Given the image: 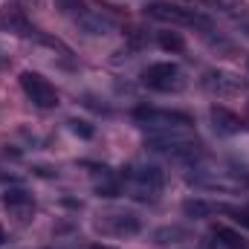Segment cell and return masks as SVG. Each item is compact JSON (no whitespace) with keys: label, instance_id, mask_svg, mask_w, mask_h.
Instances as JSON below:
<instances>
[{"label":"cell","instance_id":"1","mask_svg":"<svg viewBox=\"0 0 249 249\" xmlns=\"http://www.w3.org/2000/svg\"><path fill=\"white\" fill-rule=\"evenodd\" d=\"M145 18L151 20H160V23H174V26H194V29H212V20L197 12V9H186V6H177V3H148L145 6Z\"/></svg>","mask_w":249,"mask_h":249},{"label":"cell","instance_id":"2","mask_svg":"<svg viewBox=\"0 0 249 249\" xmlns=\"http://www.w3.org/2000/svg\"><path fill=\"white\" fill-rule=\"evenodd\" d=\"M133 122L142 127H151V133L157 130H171V127H191L194 119L188 113H177V110H157L151 105H136L133 107Z\"/></svg>","mask_w":249,"mask_h":249},{"label":"cell","instance_id":"3","mask_svg":"<svg viewBox=\"0 0 249 249\" xmlns=\"http://www.w3.org/2000/svg\"><path fill=\"white\" fill-rule=\"evenodd\" d=\"M18 81H20V90L26 93V99H29L35 107H41V110H53V107H58V90H55L41 72L23 70V72L18 75Z\"/></svg>","mask_w":249,"mask_h":249},{"label":"cell","instance_id":"4","mask_svg":"<svg viewBox=\"0 0 249 249\" xmlns=\"http://www.w3.org/2000/svg\"><path fill=\"white\" fill-rule=\"evenodd\" d=\"M142 84L151 87V90H160V93H168V90H183V72L174 61H157L148 64L142 70Z\"/></svg>","mask_w":249,"mask_h":249},{"label":"cell","instance_id":"5","mask_svg":"<svg viewBox=\"0 0 249 249\" xmlns=\"http://www.w3.org/2000/svg\"><path fill=\"white\" fill-rule=\"evenodd\" d=\"M0 32L15 35V38H38L41 35V29L32 26V20L26 18V12L20 6H12V3L0 6Z\"/></svg>","mask_w":249,"mask_h":249},{"label":"cell","instance_id":"6","mask_svg":"<svg viewBox=\"0 0 249 249\" xmlns=\"http://www.w3.org/2000/svg\"><path fill=\"white\" fill-rule=\"evenodd\" d=\"M203 90L214 93V96H232V93H244L247 90V78L229 72V70H206L200 78Z\"/></svg>","mask_w":249,"mask_h":249},{"label":"cell","instance_id":"7","mask_svg":"<svg viewBox=\"0 0 249 249\" xmlns=\"http://www.w3.org/2000/svg\"><path fill=\"white\" fill-rule=\"evenodd\" d=\"M99 229L107 232V235H116V238H130V235H139L142 232V220L139 214L133 212H105L99 214Z\"/></svg>","mask_w":249,"mask_h":249},{"label":"cell","instance_id":"8","mask_svg":"<svg viewBox=\"0 0 249 249\" xmlns=\"http://www.w3.org/2000/svg\"><path fill=\"white\" fill-rule=\"evenodd\" d=\"M0 203L15 214L18 223H29L32 214H35V197H32V191H26L23 186L6 188V191L0 194Z\"/></svg>","mask_w":249,"mask_h":249},{"label":"cell","instance_id":"9","mask_svg":"<svg viewBox=\"0 0 249 249\" xmlns=\"http://www.w3.org/2000/svg\"><path fill=\"white\" fill-rule=\"evenodd\" d=\"M209 116H212V124H214V130H217L220 136H235V133H241V130L247 127V122H244L235 110H229V107H223V105H212Z\"/></svg>","mask_w":249,"mask_h":249},{"label":"cell","instance_id":"10","mask_svg":"<svg viewBox=\"0 0 249 249\" xmlns=\"http://www.w3.org/2000/svg\"><path fill=\"white\" fill-rule=\"evenodd\" d=\"M212 238H217V244L226 247V249H244V238H241V232H235L232 226L214 223V226H212Z\"/></svg>","mask_w":249,"mask_h":249},{"label":"cell","instance_id":"11","mask_svg":"<svg viewBox=\"0 0 249 249\" xmlns=\"http://www.w3.org/2000/svg\"><path fill=\"white\" fill-rule=\"evenodd\" d=\"M183 241H188V229H183V226H162L154 232V244H160V247H171V244H183Z\"/></svg>","mask_w":249,"mask_h":249},{"label":"cell","instance_id":"12","mask_svg":"<svg viewBox=\"0 0 249 249\" xmlns=\"http://www.w3.org/2000/svg\"><path fill=\"white\" fill-rule=\"evenodd\" d=\"M212 212H214V206L209 200H203V197H188L186 203H183V214H186L188 220H203Z\"/></svg>","mask_w":249,"mask_h":249},{"label":"cell","instance_id":"13","mask_svg":"<svg viewBox=\"0 0 249 249\" xmlns=\"http://www.w3.org/2000/svg\"><path fill=\"white\" fill-rule=\"evenodd\" d=\"M157 44H160V50H165V53H183V50H186V38H183L180 32H171V29L157 32Z\"/></svg>","mask_w":249,"mask_h":249},{"label":"cell","instance_id":"14","mask_svg":"<svg viewBox=\"0 0 249 249\" xmlns=\"http://www.w3.org/2000/svg\"><path fill=\"white\" fill-rule=\"evenodd\" d=\"M58 3V9H61L64 15H70L72 20H78L81 15H87V3L84 0H55Z\"/></svg>","mask_w":249,"mask_h":249},{"label":"cell","instance_id":"15","mask_svg":"<svg viewBox=\"0 0 249 249\" xmlns=\"http://www.w3.org/2000/svg\"><path fill=\"white\" fill-rule=\"evenodd\" d=\"M67 124H70V130H72L78 139H93V136H96V127L87 122V119H70Z\"/></svg>","mask_w":249,"mask_h":249},{"label":"cell","instance_id":"16","mask_svg":"<svg viewBox=\"0 0 249 249\" xmlns=\"http://www.w3.org/2000/svg\"><path fill=\"white\" fill-rule=\"evenodd\" d=\"M226 214H232V220L235 223H241L244 229H249V206H238V209H232V206H220Z\"/></svg>","mask_w":249,"mask_h":249},{"label":"cell","instance_id":"17","mask_svg":"<svg viewBox=\"0 0 249 249\" xmlns=\"http://www.w3.org/2000/svg\"><path fill=\"white\" fill-rule=\"evenodd\" d=\"M32 174H38V177H58V171L53 165H32Z\"/></svg>","mask_w":249,"mask_h":249},{"label":"cell","instance_id":"18","mask_svg":"<svg viewBox=\"0 0 249 249\" xmlns=\"http://www.w3.org/2000/svg\"><path fill=\"white\" fill-rule=\"evenodd\" d=\"M6 67H9V55L0 50V70H6Z\"/></svg>","mask_w":249,"mask_h":249},{"label":"cell","instance_id":"19","mask_svg":"<svg viewBox=\"0 0 249 249\" xmlns=\"http://www.w3.org/2000/svg\"><path fill=\"white\" fill-rule=\"evenodd\" d=\"M90 249H116V247H107V244H93Z\"/></svg>","mask_w":249,"mask_h":249},{"label":"cell","instance_id":"20","mask_svg":"<svg viewBox=\"0 0 249 249\" xmlns=\"http://www.w3.org/2000/svg\"><path fill=\"white\" fill-rule=\"evenodd\" d=\"M3 244H6V229L0 226V247H3Z\"/></svg>","mask_w":249,"mask_h":249},{"label":"cell","instance_id":"21","mask_svg":"<svg viewBox=\"0 0 249 249\" xmlns=\"http://www.w3.org/2000/svg\"><path fill=\"white\" fill-rule=\"evenodd\" d=\"M247 67H249V61H247Z\"/></svg>","mask_w":249,"mask_h":249}]
</instances>
